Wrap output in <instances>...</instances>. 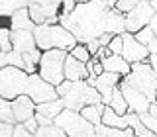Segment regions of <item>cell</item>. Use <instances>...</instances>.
Here are the masks:
<instances>
[{"instance_id":"obj_41","label":"cell","mask_w":157,"mask_h":137,"mask_svg":"<svg viewBox=\"0 0 157 137\" xmlns=\"http://www.w3.org/2000/svg\"><path fill=\"white\" fill-rule=\"evenodd\" d=\"M36 120H37L39 127H41V125H51V124H53V120H49V117L41 116V114H36Z\"/></svg>"},{"instance_id":"obj_2","label":"cell","mask_w":157,"mask_h":137,"mask_svg":"<svg viewBox=\"0 0 157 137\" xmlns=\"http://www.w3.org/2000/svg\"><path fill=\"white\" fill-rule=\"evenodd\" d=\"M57 94L63 100L67 110L81 112L82 108L100 104L102 96L92 84H88V80H65L63 84L57 86Z\"/></svg>"},{"instance_id":"obj_16","label":"cell","mask_w":157,"mask_h":137,"mask_svg":"<svg viewBox=\"0 0 157 137\" xmlns=\"http://www.w3.org/2000/svg\"><path fill=\"white\" fill-rule=\"evenodd\" d=\"M90 76L86 68V63L78 61L73 55H67V61H65V78L67 80H86Z\"/></svg>"},{"instance_id":"obj_4","label":"cell","mask_w":157,"mask_h":137,"mask_svg":"<svg viewBox=\"0 0 157 137\" xmlns=\"http://www.w3.org/2000/svg\"><path fill=\"white\" fill-rule=\"evenodd\" d=\"M67 51L63 49H49V51H43L41 61H39V68L37 75L47 80L49 84L59 86L67 80L65 78V61H67Z\"/></svg>"},{"instance_id":"obj_43","label":"cell","mask_w":157,"mask_h":137,"mask_svg":"<svg viewBox=\"0 0 157 137\" xmlns=\"http://www.w3.org/2000/svg\"><path fill=\"white\" fill-rule=\"evenodd\" d=\"M147 49H149V53H151V55H157V37H155L153 41L149 43V45H147Z\"/></svg>"},{"instance_id":"obj_10","label":"cell","mask_w":157,"mask_h":137,"mask_svg":"<svg viewBox=\"0 0 157 137\" xmlns=\"http://www.w3.org/2000/svg\"><path fill=\"white\" fill-rule=\"evenodd\" d=\"M26 94L32 98L36 104H45V102H53V100L59 98L57 88L53 84H49L47 80H43L37 72L29 76V84H28V92H26Z\"/></svg>"},{"instance_id":"obj_21","label":"cell","mask_w":157,"mask_h":137,"mask_svg":"<svg viewBox=\"0 0 157 137\" xmlns=\"http://www.w3.org/2000/svg\"><path fill=\"white\" fill-rule=\"evenodd\" d=\"M63 110H65V104H63L61 98H57V100H53V102L37 104V112H36V114H41V116H45V117H49V120L55 121V117L61 114Z\"/></svg>"},{"instance_id":"obj_25","label":"cell","mask_w":157,"mask_h":137,"mask_svg":"<svg viewBox=\"0 0 157 137\" xmlns=\"http://www.w3.org/2000/svg\"><path fill=\"white\" fill-rule=\"evenodd\" d=\"M110 108L116 112L118 116H126L128 112H130V106H128V102H126V96H124V92H122V88H120V86H118L116 90H114V94H112Z\"/></svg>"},{"instance_id":"obj_48","label":"cell","mask_w":157,"mask_h":137,"mask_svg":"<svg viewBox=\"0 0 157 137\" xmlns=\"http://www.w3.org/2000/svg\"><path fill=\"white\" fill-rule=\"evenodd\" d=\"M141 2H149V4H151V2H153V0H141Z\"/></svg>"},{"instance_id":"obj_35","label":"cell","mask_w":157,"mask_h":137,"mask_svg":"<svg viewBox=\"0 0 157 137\" xmlns=\"http://www.w3.org/2000/svg\"><path fill=\"white\" fill-rule=\"evenodd\" d=\"M14 137H37V135L32 133L29 129H26L24 124H16V127H14Z\"/></svg>"},{"instance_id":"obj_22","label":"cell","mask_w":157,"mask_h":137,"mask_svg":"<svg viewBox=\"0 0 157 137\" xmlns=\"http://www.w3.org/2000/svg\"><path fill=\"white\" fill-rule=\"evenodd\" d=\"M29 6V0H0V16L10 18L18 10H24Z\"/></svg>"},{"instance_id":"obj_46","label":"cell","mask_w":157,"mask_h":137,"mask_svg":"<svg viewBox=\"0 0 157 137\" xmlns=\"http://www.w3.org/2000/svg\"><path fill=\"white\" fill-rule=\"evenodd\" d=\"M151 28H153V31H155V37H157V14L153 16V20H151V24H149Z\"/></svg>"},{"instance_id":"obj_19","label":"cell","mask_w":157,"mask_h":137,"mask_svg":"<svg viewBox=\"0 0 157 137\" xmlns=\"http://www.w3.org/2000/svg\"><path fill=\"white\" fill-rule=\"evenodd\" d=\"M102 65L106 72H116L122 76H128L132 72V65L122 55H108L106 59H102Z\"/></svg>"},{"instance_id":"obj_12","label":"cell","mask_w":157,"mask_h":137,"mask_svg":"<svg viewBox=\"0 0 157 137\" xmlns=\"http://www.w3.org/2000/svg\"><path fill=\"white\" fill-rule=\"evenodd\" d=\"M122 37H124V51H122V57H124L130 65L149 61V57H151L149 49H147V45H144V43L137 41L134 33L126 31V33H122Z\"/></svg>"},{"instance_id":"obj_11","label":"cell","mask_w":157,"mask_h":137,"mask_svg":"<svg viewBox=\"0 0 157 137\" xmlns=\"http://www.w3.org/2000/svg\"><path fill=\"white\" fill-rule=\"evenodd\" d=\"M122 78H124V76H122V75H116V72H104V75H100V76H92L90 75L86 80H88V84H92L98 92H100L102 104L110 106L112 94H114V90L120 86Z\"/></svg>"},{"instance_id":"obj_9","label":"cell","mask_w":157,"mask_h":137,"mask_svg":"<svg viewBox=\"0 0 157 137\" xmlns=\"http://www.w3.org/2000/svg\"><path fill=\"white\" fill-rule=\"evenodd\" d=\"M155 14H157L155 8L151 6L149 2H140L132 12L126 14V31H130V33L136 35L137 31H141L144 28L149 26Z\"/></svg>"},{"instance_id":"obj_34","label":"cell","mask_w":157,"mask_h":137,"mask_svg":"<svg viewBox=\"0 0 157 137\" xmlns=\"http://www.w3.org/2000/svg\"><path fill=\"white\" fill-rule=\"evenodd\" d=\"M140 117H141V121H144V124L157 135V117H153L149 112H147V114H144V116H140Z\"/></svg>"},{"instance_id":"obj_5","label":"cell","mask_w":157,"mask_h":137,"mask_svg":"<svg viewBox=\"0 0 157 137\" xmlns=\"http://www.w3.org/2000/svg\"><path fill=\"white\" fill-rule=\"evenodd\" d=\"M29 72L18 67H2L0 68V98L16 100L18 96L28 92Z\"/></svg>"},{"instance_id":"obj_29","label":"cell","mask_w":157,"mask_h":137,"mask_svg":"<svg viewBox=\"0 0 157 137\" xmlns=\"http://www.w3.org/2000/svg\"><path fill=\"white\" fill-rule=\"evenodd\" d=\"M10 51H14V47H12V29L0 28V53H10Z\"/></svg>"},{"instance_id":"obj_44","label":"cell","mask_w":157,"mask_h":137,"mask_svg":"<svg viewBox=\"0 0 157 137\" xmlns=\"http://www.w3.org/2000/svg\"><path fill=\"white\" fill-rule=\"evenodd\" d=\"M149 114L153 116V117H157V100H155V102H151V106H149Z\"/></svg>"},{"instance_id":"obj_26","label":"cell","mask_w":157,"mask_h":137,"mask_svg":"<svg viewBox=\"0 0 157 137\" xmlns=\"http://www.w3.org/2000/svg\"><path fill=\"white\" fill-rule=\"evenodd\" d=\"M2 67H18L26 71V61H24V55H20L16 51L10 53H0V68Z\"/></svg>"},{"instance_id":"obj_13","label":"cell","mask_w":157,"mask_h":137,"mask_svg":"<svg viewBox=\"0 0 157 137\" xmlns=\"http://www.w3.org/2000/svg\"><path fill=\"white\" fill-rule=\"evenodd\" d=\"M120 88H122V92H124V96H126V102H128V106H130V112H134V114H137V116H144V114L149 112L151 100L144 94V92H140L137 88L128 84L124 78H122V82H120Z\"/></svg>"},{"instance_id":"obj_40","label":"cell","mask_w":157,"mask_h":137,"mask_svg":"<svg viewBox=\"0 0 157 137\" xmlns=\"http://www.w3.org/2000/svg\"><path fill=\"white\" fill-rule=\"evenodd\" d=\"M96 4H100V6H104L106 10H110V8H116V2L118 0H94Z\"/></svg>"},{"instance_id":"obj_3","label":"cell","mask_w":157,"mask_h":137,"mask_svg":"<svg viewBox=\"0 0 157 137\" xmlns=\"http://www.w3.org/2000/svg\"><path fill=\"white\" fill-rule=\"evenodd\" d=\"M33 35H36V43L41 51L63 49V51L69 53L78 43L77 37L67 28H63L61 24H41V26H36Z\"/></svg>"},{"instance_id":"obj_14","label":"cell","mask_w":157,"mask_h":137,"mask_svg":"<svg viewBox=\"0 0 157 137\" xmlns=\"http://www.w3.org/2000/svg\"><path fill=\"white\" fill-rule=\"evenodd\" d=\"M12 108H14V116H16L18 124H24V121L32 120L37 112V104L28 94H22L16 100H12Z\"/></svg>"},{"instance_id":"obj_17","label":"cell","mask_w":157,"mask_h":137,"mask_svg":"<svg viewBox=\"0 0 157 137\" xmlns=\"http://www.w3.org/2000/svg\"><path fill=\"white\" fill-rule=\"evenodd\" d=\"M8 28L12 31H18V29H26V31H33L36 29V22L29 16V10L24 8V10H18L16 14L8 18Z\"/></svg>"},{"instance_id":"obj_30","label":"cell","mask_w":157,"mask_h":137,"mask_svg":"<svg viewBox=\"0 0 157 137\" xmlns=\"http://www.w3.org/2000/svg\"><path fill=\"white\" fill-rule=\"evenodd\" d=\"M69 55H73L75 59H78V61H82V63H88L92 59L90 51H88V47H86V43H77V45L69 51Z\"/></svg>"},{"instance_id":"obj_32","label":"cell","mask_w":157,"mask_h":137,"mask_svg":"<svg viewBox=\"0 0 157 137\" xmlns=\"http://www.w3.org/2000/svg\"><path fill=\"white\" fill-rule=\"evenodd\" d=\"M122 51H124V37L114 35L112 41H110V45H108V53H110V55H122Z\"/></svg>"},{"instance_id":"obj_47","label":"cell","mask_w":157,"mask_h":137,"mask_svg":"<svg viewBox=\"0 0 157 137\" xmlns=\"http://www.w3.org/2000/svg\"><path fill=\"white\" fill-rule=\"evenodd\" d=\"M151 6L155 8V12H157V0H153V2H151Z\"/></svg>"},{"instance_id":"obj_23","label":"cell","mask_w":157,"mask_h":137,"mask_svg":"<svg viewBox=\"0 0 157 137\" xmlns=\"http://www.w3.org/2000/svg\"><path fill=\"white\" fill-rule=\"evenodd\" d=\"M104 110H106V104H92V106H86L81 110V114L86 117L88 121H90L92 125H98L102 124V117H104Z\"/></svg>"},{"instance_id":"obj_15","label":"cell","mask_w":157,"mask_h":137,"mask_svg":"<svg viewBox=\"0 0 157 137\" xmlns=\"http://www.w3.org/2000/svg\"><path fill=\"white\" fill-rule=\"evenodd\" d=\"M12 47L14 51L24 55V53H29L33 49H37L36 43V35L33 31H26V29H18V31H12Z\"/></svg>"},{"instance_id":"obj_20","label":"cell","mask_w":157,"mask_h":137,"mask_svg":"<svg viewBox=\"0 0 157 137\" xmlns=\"http://www.w3.org/2000/svg\"><path fill=\"white\" fill-rule=\"evenodd\" d=\"M126 120H128V127H132L137 137H157L153 131H151L149 127L141 121V117L137 116V114H134V112H128V114H126Z\"/></svg>"},{"instance_id":"obj_1","label":"cell","mask_w":157,"mask_h":137,"mask_svg":"<svg viewBox=\"0 0 157 137\" xmlns=\"http://www.w3.org/2000/svg\"><path fill=\"white\" fill-rule=\"evenodd\" d=\"M106 14L108 10L94 0L77 4V8L67 16H59V24L67 28L78 43H88L106 33Z\"/></svg>"},{"instance_id":"obj_18","label":"cell","mask_w":157,"mask_h":137,"mask_svg":"<svg viewBox=\"0 0 157 137\" xmlns=\"http://www.w3.org/2000/svg\"><path fill=\"white\" fill-rule=\"evenodd\" d=\"M106 33L112 35H122L126 33V14H122L120 10L110 8L106 14Z\"/></svg>"},{"instance_id":"obj_8","label":"cell","mask_w":157,"mask_h":137,"mask_svg":"<svg viewBox=\"0 0 157 137\" xmlns=\"http://www.w3.org/2000/svg\"><path fill=\"white\" fill-rule=\"evenodd\" d=\"M63 0H29V16L36 22V26L41 24H59Z\"/></svg>"},{"instance_id":"obj_42","label":"cell","mask_w":157,"mask_h":137,"mask_svg":"<svg viewBox=\"0 0 157 137\" xmlns=\"http://www.w3.org/2000/svg\"><path fill=\"white\" fill-rule=\"evenodd\" d=\"M112 37H114L112 33H104L102 37H98V41H100L102 47H108V45H110V41H112Z\"/></svg>"},{"instance_id":"obj_37","label":"cell","mask_w":157,"mask_h":137,"mask_svg":"<svg viewBox=\"0 0 157 137\" xmlns=\"http://www.w3.org/2000/svg\"><path fill=\"white\" fill-rule=\"evenodd\" d=\"M78 0H63V8H61V14L63 16H67V14H71L73 10L77 8Z\"/></svg>"},{"instance_id":"obj_6","label":"cell","mask_w":157,"mask_h":137,"mask_svg":"<svg viewBox=\"0 0 157 137\" xmlns=\"http://www.w3.org/2000/svg\"><path fill=\"white\" fill-rule=\"evenodd\" d=\"M124 80L128 84H132L134 88H137L140 92H144L151 102H155V98H157V72L149 65V61L147 63H134L132 65V72L128 76H124Z\"/></svg>"},{"instance_id":"obj_31","label":"cell","mask_w":157,"mask_h":137,"mask_svg":"<svg viewBox=\"0 0 157 137\" xmlns=\"http://www.w3.org/2000/svg\"><path fill=\"white\" fill-rule=\"evenodd\" d=\"M136 39H137L140 43H144V45H149V43L155 39V31H153V28L147 26V28L141 29V31H137V33H136Z\"/></svg>"},{"instance_id":"obj_33","label":"cell","mask_w":157,"mask_h":137,"mask_svg":"<svg viewBox=\"0 0 157 137\" xmlns=\"http://www.w3.org/2000/svg\"><path fill=\"white\" fill-rule=\"evenodd\" d=\"M140 2H141V0H118V2H116V10H120L122 14H128V12H132Z\"/></svg>"},{"instance_id":"obj_27","label":"cell","mask_w":157,"mask_h":137,"mask_svg":"<svg viewBox=\"0 0 157 137\" xmlns=\"http://www.w3.org/2000/svg\"><path fill=\"white\" fill-rule=\"evenodd\" d=\"M0 121L4 124H12L16 125V116H14V108H12V100H6V98H0Z\"/></svg>"},{"instance_id":"obj_24","label":"cell","mask_w":157,"mask_h":137,"mask_svg":"<svg viewBox=\"0 0 157 137\" xmlns=\"http://www.w3.org/2000/svg\"><path fill=\"white\" fill-rule=\"evenodd\" d=\"M102 124L108 125V127L126 129V127H128V120H126V116H118L110 106H106V110H104V117H102Z\"/></svg>"},{"instance_id":"obj_28","label":"cell","mask_w":157,"mask_h":137,"mask_svg":"<svg viewBox=\"0 0 157 137\" xmlns=\"http://www.w3.org/2000/svg\"><path fill=\"white\" fill-rule=\"evenodd\" d=\"M37 137H67V133L61 129L59 125H55V124H51V125H41L37 129V133H36Z\"/></svg>"},{"instance_id":"obj_7","label":"cell","mask_w":157,"mask_h":137,"mask_svg":"<svg viewBox=\"0 0 157 137\" xmlns=\"http://www.w3.org/2000/svg\"><path fill=\"white\" fill-rule=\"evenodd\" d=\"M67 133V137H96V125H92L81 112L63 110L53 121Z\"/></svg>"},{"instance_id":"obj_45","label":"cell","mask_w":157,"mask_h":137,"mask_svg":"<svg viewBox=\"0 0 157 137\" xmlns=\"http://www.w3.org/2000/svg\"><path fill=\"white\" fill-rule=\"evenodd\" d=\"M149 65L153 67L155 72H157V55H151V57H149Z\"/></svg>"},{"instance_id":"obj_36","label":"cell","mask_w":157,"mask_h":137,"mask_svg":"<svg viewBox=\"0 0 157 137\" xmlns=\"http://www.w3.org/2000/svg\"><path fill=\"white\" fill-rule=\"evenodd\" d=\"M14 127L16 125L0 121V137H14Z\"/></svg>"},{"instance_id":"obj_39","label":"cell","mask_w":157,"mask_h":137,"mask_svg":"<svg viewBox=\"0 0 157 137\" xmlns=\"http://www.w3.org/2000/svg\"><path fill=\"white\" fill-rule=\"evenodd\" d=\"M24 125H26V129H29L32 133H37V129H39V124H37V120H36V116L32 117V120H28V121H24Z\"/></svg>"},{"instance_id":"obj_38","label":"cell","mask_w":157,"mask_h":137,"mask_svg":"<svg viewBox=\"0 0 157 137\" xmlns=\"http://www.w3.org/2000/svg\"><path fill=\"white\" fill-rule=\"evenodd\" d=\"M86 47H88V51H90V55L94 57L96 53L100 51V47H102V45H100V41H98V39H92V41H88V43H86Z\"/></svg>"}]
</instances>
